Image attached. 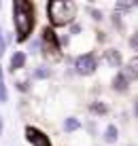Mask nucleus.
Returning <instances> with one entry per match:
<instances>
[{
  "label": "nucleus",
  "mask_w": 138,
  "mask_h": 146,
  "mask_svg": "<svg viewBox=\"0 0 138 146\" xmlns=\"http://www.w3.org/2000/svg\"><path fill=\"white\" fill-rule=\"evenodd\" d=\"M104 57H106V62H109L111 66H119V64H121V55H119V51H115V49L106 51Z\"/></svg>",
  "instance_id": "8"
},
{
  "label": "nucleus",
  "mask_w": 138,
  "mask_h": 146,
  "mask_svg": "<svg viewBox=\"0 0 138 146\" xmlns=\"http://www.w3.org/2000/svg\"><path fill=\"white\" fill-rule=\"evenodd\" d=\"M123 74H125V78H127V80H136V78H138V57L130 59V62L125 64Z\"/></svg>",
  "instance_id": "6"
},
{
  "label": "nucleus",
  "mask_w": 138,
  "mask_h": 146,
  "mask_svg": "<svg viewBox=\"0 0 138 146\" xmlns=\"http://www.w3.org/2000/svg\"><path fill=\"white\" fill-rule=\"evenodd\" d=\"M17 89H19V91H28V83H23V80L17 83Z\"/></svg>",
  "instance_id": "16"
},
{
  "label": "nucleus",
  "mask_w": 138,
  "mask_h": 146,
  "mask_svg": "<svg viewBox=\"0 0 138 146\" xmlns=\"http://www.w3.org/2000/svg\"><path fill=\"white\" fill-rule=\"evenodd\" d=\"M134 112H136V117H138V98H136V102H134Z\"/></svg>",
  "instance_id": "18"
},
{
  "label": "nucleus",
  "mask_w": 138,
  "mask_h": 146,
  "mask_svg": "<svg viewBox=\"0 0 138 146\" xmlns=\"http://www.w3.org/2000/svg\"><path fill=\"white\" fill-rule=\"evenodd\" d=\"M96 68H98V59H96L94 53L79 55V57L74 59V70L81 74V76H89V74H94Z\"/></svg>",
  "instance_id": "3"
},
{
  "label": "nucleus",
  "mask_w": 138,
  "mask_h": 146,
  "mask_svg": "<svg viewBox=\"0 0 138 146\" xmlns=\"http://www.w3.org/2000/svg\"><path fill=\"white\" fill-rule=\"evenodd\" d=\"M127 87H130V80L125 78L123 72H119L113 78V89H115V91H127Z\"/></svg>",
  "instance_id": "7"
},
{
  "label": "nucleus",
  "mask_w": 138,
  "mask_h": 146,
  "mask_svg": "<svg viewBox=\"0 0 138 146\" xmlns=\"http://www.w3.org/2000/svg\"><path fill=\"white\" fill-rule=\"evenodd\" d=\"M4 53V38H2V32H0V55Z\"/></svg>",
  "instance_id": "17"
},
{
  "label": "nucleus",
  "mask_w": 138,
  "mask_h": 146,
  "mask_svg": "<svg viewBox=\"0 0 138 146\" xmlns=\"http://www.w3.org/2000/svg\"><path fill=\"white\" fill-rule=\"evenodd\" d=\"M89 13L94 15V19H96V21H100V19H102V13H100V11H96V9H89Z\"/></svg>",
  "instance_id": "15"
},
{
  "label": "nucleus",
  "mask_w": 138,
  "mask_h": 146,
  "mask_svg": "<svg viewBox=\"0 0 138 146\" xmlns=\"http://www.w3.org/2000/svg\"><path fill=\"white\" fill-rule=\"evenodd\" d=\"M91 110L94 112H106V106L104 104H91Z\"/></svg>",
  "instance_id": "14"
},
{
  "label": "nucleus",
  "mask_w": 138,
  "mask_h": 146,
  "mask_svg": "<svg viewBox=\"0 0 138 146\" xmlns=\"http://www.w3.org/2000/svg\"><path fill=\"white\" fill-rule=\"evenodd\" d=\"M25 135H28V140L32 142V146H51L49 138L43 131H38L36 127H28L25 129Z\"/></svg>",
  "instance_id": "4"
},
{
  "label": "nucleus",
  "mask_w": 138,
  "mask_h": 146,
  "mask_svg": "<svg viewBox=\"0 0 138 146\" xmlns=\"http://www.w3.org/2000/svg\"><path fill=\"white\" fill-rule=\"evenodd\" d=\"M0 102H7V89H4V78H2V70H0Z\"/></svg>",
  "instance_id": "12"
},
{
  "label": "nucleus",
  "mask_w": 138,
  "mask_h": 146,
  "mask_svg": "<svg viewBox=\"0 0 138 146\" xmlns=\"http://www.w3.org/2000/svg\"><path fill=\"white\" fill-rule=\"evenodd\" d=\"M47 13H49V19L53 26H66L74 19V13H76V7L72 2H62V0H55V2H49L47 4Z\"/></svg>",
  "instance_id": "2"
},
{
  "label": "nucleus",
  "mask_w": 138,
  "mask_h": 146,
  "mask_svg": "<svg viewBox=\"0 0 138 146\" xmlns=\"http://www.w3.org/2000/svg\"><path fill=\"white\" fill-rule=\"evenodd\" d=\"M104 142H109V144L117 142V127L115 125H109V127L104 129Z\"/></svg>",
  "instance_id": "9"
},
{
  "label": "nucleus",
  "mask_w": 138,
  "mask_h": 146,
  "mask_svg": "<svg viewBox=\"0 0 138 146\" xmlns=\"http://www.w3.org/2000/svg\"><path fill=\"white\" fill-rule=\"evenodd\" d=\"M32 76H34V78H49V76H51V70L45 68V66H38L36 70H34Z\"/></svg>",
  "instance_id": "11"
},
{
  "label": "nucleus",
  "mask_w": 138,
  "mask_h": 146,
  "mask_svg": "<svg viewBox=\"0 0 138 146\" xmlns=\"http://www.w3.org/2000/svg\"><path fill=\"white\" fill-rule=\"evenodd\" d=\"M130 47L134 49V51H138V32H136V34H132V38H130Z\"/></svg>",
  "instance_id": "13"
},
{
  "label": "nucleus",
  "mask_w": 138,
  "mask_h": 146,
  "mask_svg": "<svg viewBox=\"0 0 138 146\" xmlns=\"http://www.w3.org/2000/svg\"><path fill=\"white\" fill-rule=\"evenodd\" d=\"M23 66H25V53H23V51H15V53L11 55L9 68H11L13 72H15V70H21Z\"/></svg>",
  "instance_id": "5"
},
{
  "label": "nucleus",
  "mask_w": 138,
  "mask_h": 146,
  "mask_svg": "<svg viewBox=\"0 0 138 146\" xmlns=\"http://www.w3.org/2000/svg\"><path fill=\"white\" fill-rule=\"evenodd\" d=\"M79 127H81V123L74 117H68V119L64 121V129H66V131H76Z\"/></svg>",
  "instance_id": "10"
},
{
  "label": "nucleus",
  "mask_w": 138,
  "mask_h": 146,
  "mask_svg": "<svg viewBox=\"0 0 138 146\" xmlns=\"http://www.w3.org/2000/svg\"><path fill=\"white\" fill-rule=\"evenodd\" d=\"M13 17H15V30L17 40H25L34 28V7L25 0H15L13 4Z\"/></svg>",
  "instance_id": "1"
}]
</instances>
